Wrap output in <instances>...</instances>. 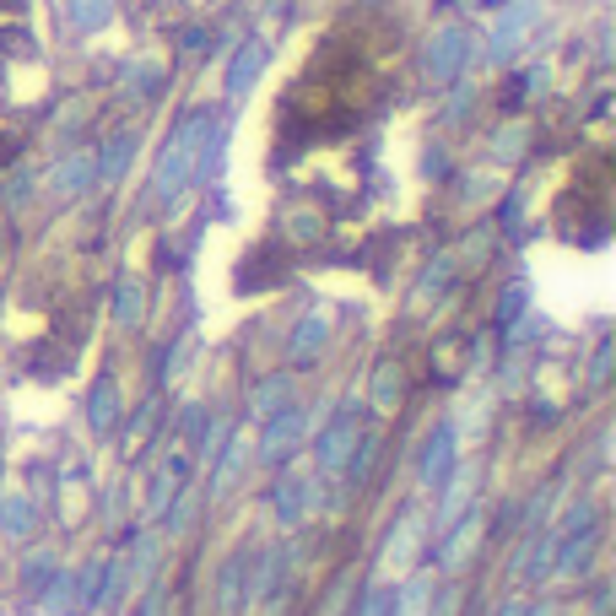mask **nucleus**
I'll return each mask as SVG.
<instances>
[{
  "label": "nucleus",
  "instance_id": "1",
  "mask_svg": "<svg viewBox=\"0 0 616 616\" xmlns=\"http://www.w3.org/2000/svg\"><path fill=\"white\" fill-rule=\"evenodd\" d=\"M384 76H390V33L368 28V22L330 28L281 98V136L330 141L357 130L379 103Z\"/></svg>",
  "mask_w": 616,
  "mask_h": 616
}]
</instances>
